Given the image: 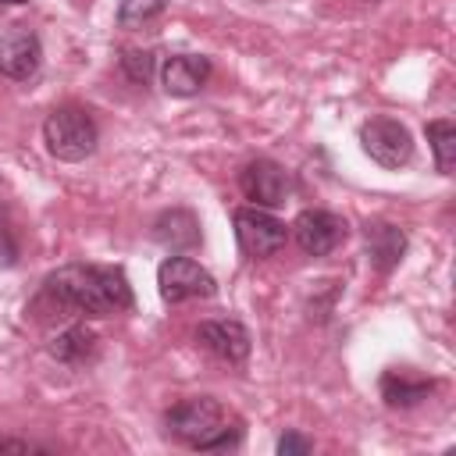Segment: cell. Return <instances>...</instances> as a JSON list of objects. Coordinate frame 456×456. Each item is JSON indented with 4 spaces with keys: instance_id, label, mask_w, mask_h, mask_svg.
I'll return each mask as SVG.
<instances>
[{
    "instance_id": "1",
    "label": "cell",
    "mask_w": 456,
    "mask_h": 456,
    "mask_svg": "<svg viewBox=\"0 0 456 456\" xmlns=\"http://www.w3.org/2000/svg\"><path fill=\"white\" fill-rule=\"evenodd\" d=\"M43 299L75 317H110L132 310L135 296L121 267L110 264H64L46 274Z\"/></svg>"
},
{
    "instance_id": "2",
    "label": "cell",
    "mask_w": 456,
    "mask_h": 456,
    "mask_svg": "<svg viewBox=\"0 0 456 456\" xmlns=\"http://www.w3.org/2000/svg\"><path fill=\"white\" fill-rule=\"evenodd\" d=\"M164 424L175 438H182L192 449H207V452H224L242 442L239 420H232L214 395H192V399L175 403L164 413Z\"/></svg>"
},
{
    "instance_id": "3",
    "label": "cell",
    "mask_w": 456,
    "mask_h": 456,
    "mask_svg": "<svg viewBox=\"0 0 456 456\" xmlns=\"http://www.w3.org/2000/svg\"><path fill=\"white\" fill-rule=\"evenodd\" d=\"M43 142L57 160H86L96 150V121L82 107H57L43 121Z\"/></svg>"
},
{
    "instance_id": "4",
    "label": "cell",
    "mask_w": 456,
    "mask_h": 456,
    "mask_svg": "<svg viewBox=\"0 0 456 456\" xmlns=\"http://www.w3.org/2000/svg\"><path fill=\"white\" fill-rule=\"evenodd\" d=\"M157 289L164 303H185V299H207L217 292V281L207 267H200L192 256H167L157 267Z\"/></svg>"
},
{
    "instance_id": "5",
    "label": "cell",
    "mask_w": 456,
    "mask_h": 456,
    "mask_svg": "<svg viewBox=\"0 0 456 456\" xmlns=\"http://www.w3.org/2000/svg\"><path fill=\"white\" fill-rule=\"evenodd\" d=\"M360 146L363 153L381 164V167H403L410 164L413 157V139H410V128L395 118H370L363 121L360 128Z\"/></svg>"
},
{
    "instance_id": "6",
    "label": "cell",
    "mask_w": 456,
    "mask_h": 456,
    "mask_svg": "<svg viewBox=\"0 0 456 456\" xmlns=\"http://www.w3.org/2000/svg\"><path fill=\"white\" fill-rule=\"evenodd\" d=\"M232 221H235V239H239L242 253L253 256V260H264V256L278 253L289 239L285 221H278L274 214H267L260 207H239Z\"/></svg>"
},
{
    "instance_id": "7",
    "label": "cell",
    "mask_w": 456,
    "mask_h": 456,
    "mask_svg": "<svg viewBox=\"0 0 456 456\" xmlns=\"http://www.w3.org/2000/svg\"><path fill=\"white\" fill-rule=\"evenodd\" d=\"M349 235L346 217L331 214V210H303L292 221V239L299 242V249L306 256H328L331 249H338Z\"/></svg>"
},
{
    "instance_id": "8",
    "label": "cell",
    "mask_w": 456,
    "mask_h": 456,
    "mask_svg": "<svg viewBox=\"0 0 456 456\" xmlns=\"http://www.w3.org/2000/svg\"><path fill=\"white\" fill-rule=\"evenodd\" d=\"M239 189L246 192V200H253V207H281L292 196V178L281 164L260 157L239 171Z\"/></svg>"
},
{
    "instance_id": "9",
    "label": "cell",
    "mask_w": 456,
    "mask_h": 456,
    "mask_svg": "<svg viewBox=\"0 0 456 456\" xmlns=\"http://www.w3.org/2000/svg\"><path fill=\"white\" fill-rule=\"evenodd\" d=\"M39 64H43V43L32 28L11 25L0 32V75L4 78L25 82L39 71Z\"/></svg>"
},
{
    "instance_id": "10",
    "label": "cell",
    "mask_w": 456,
    "mask_h": 456,
    "mask_svg": "<svg viewBox=\"0 0 456 456\" xmlns=\"http://www.w3.org/2000/svg\"><path fill=\"white\" fill-rule=\"evenodd\" d=\"M196 342L207 346L217 360H228V363H242L253 349V338H249V328L235 317H217V321H203L196 328Z\"/></svg>"
},
{
    "instance_id": "11",
    "label": "cell",
    "mask_w": 456,
    "mask_h": 456,
    "mask_svg": "<svg viewBox=\"0 0 456 456\" xmlns=\"http://www.w3.org/2000/svg\"><path fill=\"white\" fill-rule=\"evenodd\" d=\"M153 239L171 249V253H185V249H196L203 242V232H200V217L185 207H171L164 214H157L153 221Z\"/></svg>"
},
{
    "instance_id": "12",
    "label": "cell",
    "mask_w": 456,
    "mask_h": 456,
    "mask_svg": "<svg viewBox=\"0 0 456 456\" xmlns=\"http://www.w3.org/2000/svg\"><path fill=\"white\" fill-rule=\"evenodd\" d=\"M363 246H367V260L374 264V271L388 274L392 267H399V260L406 253V232L392 221H367Z\"/></svg>"
},
{
    "instance_id": "13",
    "label": "cell",
    "mask_w": 456,
    "mask_h": 456,
    "mask_svg": "<svg viewBox=\"0 0 456 456\" xmlns=\"http://www.w3.org/2000/svg\"><path fill=\"white\" fill-rule=\"evenodd\" d=\"M210 75V61L200 53H175L160 68V82L171 96H196Z\"/></svg>"
},
{
    "instance_id": "14",
    "label": "cell",
    "mask_w": 456,
    "mask_h": 456,
    "mask_svg": "<svg viewBox=\"0 0 456 456\" xmlns=\"http://www.w3.org/2000/svg\"><path fill=\"white\" fill-rule=\"evenodd\" d=\"M378 388H381V399H385L388 406H395V410H410V406L424 403V399L435 392V381L413 374L410 367H392V370L381 374Z\"/></svg>"
},
{
    "instance_id": "15",
    "label": "cell",
    "mask_w": 456,
    "mask_h": 456,
    "mask_svg": "<svg viewBox=\"0 0 456 456\" xmlns=\"http://www.w3.org/2000/svg\"><path fill=\"white\" fill-rule=\"evenodd\" d=\"M96 342H100V338H96L93 328H86V324H68L64 331H57V335L50 338V356L61 360V363H68V367H78V363L93 360Z\"/></svg>"
},
{
    "instance_id": "16",
    "label": "cell",
    "mask_w": 456,
    "mask_h": 456,
    "mask_svg": "<svg viewBox=\"0 0 456 456\" xmlns=\"http://www.w3.org/2000/svg\"><path fill=\"white\" fill-rule=\"evenodd\" d=\"M428 142H431V153H435V167L442 175H452L456 167V125L449 118H438V121H428Z\"/></svg>"
},
{
    "instance_id": "17",
    "label": "cell",
    "mask_w": 456,
    "mask_h": 456,
    "mask_svg": "<svg viewBox=\"0 0 456 456\" xmlns=\"http://www.w3.org/2000/svg\"><path fill=\"white\" fill-rule=\"evenodd\" d=\"M167 0H121L118 4V25L121 28H142L146 21L160 18Z\"/></svg>"
},
{
    "instance_id": "18",
    "label": "cell",
    "mask_w": 456,
    "mask_h": 456,
    "mask_svg": "<svg viewBox=\"0 0 456 456\" xmlns=\"http://www.w3.org/2000/svg\"><path fill=\"white\" fill-rule=\"evenodd\" d=\"M153 68H157V61H153L150 50H121V71H125L128 82L146 86L153 78Z\"/></svg>"
},
{
    "instance_id": "19",
    "label": "cell",
    "mask_w": 456,
    "mask_h": 456,
    "mask_svg": "<svg viewBox=\"0 0 456 456\" xmlns=\"http://www.w3.org/2000/svg\"><path fill=\"white\" fill-rule=\"evenodd\" d=\"M18 264V239L11 232V221L0 207V267H14Z\"/></svg>"
},
{
    "instance_id": "20",
    "label": "cell",
    "mask_w": 456,
    "mask_h": 456,
    "mask_svg": "<svg viewBox=\"0 0 456 456\" xmlns=\"http://www.w3.org/2000/svg\"><path fill=\"white\" fill-rule=\"evenodd\" d=\"M314 449V442L306 438V435H299V431H285L281 438H278V452L281 456H303V452H310Z\"/></svg>"
},
{
    "instance_id": "21",
    "label": "cell",
    "mask_w": 456,
    "mask_h": 456,
    "mask_svg": "<svg viewBox=\"0 0 456 456\" xmlns=\"http://www.w3.org/2000/svg\"><path fill=\"white\" fill-rule=\"evenodd\" d=\"M0 449H7V452H28L32 445L21 442V438H0Z\"/></svg>"
},
{
    "instance_id": "22",
    "label": "cell",
    "mask_w": 456,
    "mask_h": 456,
    "mask_svg": "<svg viewBox=\"0 0 456 456\" xmlns=\"http://www.w3.org/2000/svg\"><path fill=\"white\" fill-rule=\"evenodd\" d=\"M0 4H28V0H0Z\"/></svg>"
}]
</instances>
